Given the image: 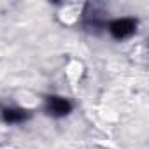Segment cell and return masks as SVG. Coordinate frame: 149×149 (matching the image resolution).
Wrapping results in <instances>:
<instances>
[{
    "instance_id": "cell-1",
    "label": "cell",
    "mask_w": 149,
    "mask_h": 149,
    "mask_svg": "<svg viewBox=\"0 0 149 149\" xmlns=\"http://www.w3.org/2000/svg\"><path fill=\"white\" fill-rule=\"evenodd\" d=\"M137 26H139V21L135 18H119V19L111 21L107 25V30L116 40H123V39L132 37L137 32Z\"/></svg>"
},
{
    "instance_id": "cell-2",
    "label": "cell",
    "mask_w": 149,
    "mask_h": 149,
    "mask_svg": "<svg viewBox=\"0 0 149 149\" xmlns=\"http://www.w3.org/2000/svg\"><path fill=\"white\" fill-rule=\"evenodd\" d=\"M44 111L51 118H65V116H68L72 112V102L68 98H65V97L49 95V97H46Z\"/></svg>"
},
{
    "instance_id": "cell-3",
    "label": "cell",
    "mask_w": 149,
    "mask_h": 149,
    "mask_svg": "<svg viewBox=\"0 0 149 149\" xmlns=\"http://www.w3.org/2000/svg\"><path fill=\"white\" fill-rule=\"evenodd\" d=\"M0 118L7 125H19V123L28 121L32 118V112L26 111V109H21V107H6V105H2L0 107Z\"/></svg>"
}]
</instances>
